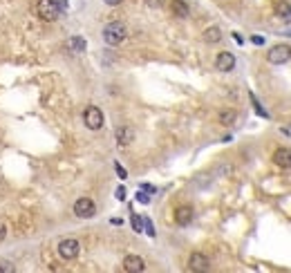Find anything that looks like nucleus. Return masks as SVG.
<instances>
[{
  "mask_svg": "<svg viewBox=\"0 0 291 273\" xmlns=\"http://www.w3.org/2000/svg\"><path fill=\"white\" fill-rule=\"evenodd\" d=\"M36 14H38L41 21L52 23L61 16V5L56 0H38V3H36Z\"/></svg>",
  "mask_w": 291,
  "mask_h": 273,
  "instance_id": "f257e3e1",
  "label": "nucleus"
},
{
  "mask_svg": "<svg viewBox=\"0 0 291 273\" xmlns=\"http://www.w3.org/2000/svg\"><path fill=\"white\" fill-rule=\"evenodd\" d=\"M128 29L123 23H110L105 25L103 29V41L108 43V45H119V43H123V38H126Z\"/></svg>",
  "mask_w": 291,
  "mask_h": 273,
  "instance_id": "f03ea898",
  "label": "nucleus"
},
{
  "mask_svg": "<svg viewBox=\"0 0 291 273\" xmlns=\"http://www.w3.org/2000/svg\"><path fill=\"white\" fill-rule=\"evenodd\" d=\"M83 121L90 130H101L103 128V112L96 108V105H88L83 112Z\"/></svg>",
  "mask_w": 291,
  "mask_h": 273,
  "instance_id": "7ed1b4c3",
  "label": "nucleus"
},
{
  "mask_svg": "<svg viewBox=\"0 0 291 273\" xmlns=\"http://www.w3.org/2000/svg\"><path fill=\"white\" fill-rule=\"evenodd\" d=\"M289 59H291V47L289 45H276V47H271L269 54H267V61L271 65H282V63H287Z\"/></svg>",
  "mask_w": 291,
  "mask_h": 273,
  "instance_id": "20e7f679",
  "label": "nucleus"
},
{
  "mask_svg": "<svg viewBox=\"0 0 291 273\" xmlns=\"http://www.w3.org/2000/svg\"><path fill=\"white\" fill-rule=\"evenodd\" d=\"M94 213H96V206L92 200H88V197H81V200L74 202V215L76 217L88 220V217H94Z\"/></svg>",
  "mask_w": 291,
  "mask_h": 273,
  "instance_id": "39448f33",
  "label": "nucleus"
},
{
  "mask_svg": "<svg viewBox=\"0 0 291 273\" xmlns=\"http://www.w3.org/2000/svg\"><path fill=\"white\" fill-rule=\"evenodd\" d=\"M79 251H81V244H79L76 240H72V238H67L59 244V256L63 260H74L79 256Z\"/></svg>",
  "mask_w": 291,
  "mask_h": 273,
  "instance_id": "423d86ee",
  "label": "nucleus"
},
{
  "mask_svg": "<svg viewBox=\"0 0 291 273\" xmlns=\"http://www.w3.org/2000/svg\"><path fill=\"white\" fill-rule=\"evenodd\" d=\"M215 67H218L220 72H231L235 67V56L231 52H220L218 59H215Z\"/></svg>",
  "mask_w": 291,
  "mask_h": 273,
  "instance_id": "0eeeda50",
  "label": "nucleus"
},
{
  "mask_svg": "<svg viewBox=\"0 0 291 273\" xmlns=\"http://www.w3.org/2000/svg\"><path fill=\"white\" fill-rule=\"evenodd\" d=\"M123 269L128 273H141V271H146V262H144V258H139V256H128L123 260Z\"/></svg>",
  "mask_w": 291,
  "mask_h": 273,
  "instance_id": "6e6552de",
  "label": "nucleus"
},
{
  "mask_svg": "<svg viewBox=\"0 0 291 273\" xmlns=\"http://www.w3.org/2000/svg\"><path fill=\"white\" fill-rule=\"evenodd\" d=\"M134 139V130L130 126H119L117 128V144L119 146H130Z\"/></svg>",
  "mask_w": 291,
  "mask_h": 273,
  "instance_id": "1a4fd4ad",
  "label": "nucleus"
},
{
  "mask_svg": "<svg viewBox=\"0 0 291 273\" xmlns=\"http://www.w3.org/2000/svg\"><path fill=\"white\" fill-rule=\"evenodd\" d=\"M190 271H208V258L204 253H193L188 260Z\"/></svg>",
  "mask_w": 291,
  "mask_h": 273,
  "instance_id": "9d476101",
  "label": "nucleus"
},
{
  "mask_svg": "<svg viewBox=\"0 0 291 273\" xmlns=\"http://www.w3.org/2000/svg\"><path fill=\"white\" fill-rule=\"evenodd\" d=\"M175 222L179 226H188L193 222V208L190 206H179L175 210Z\"/></svg>",
  "mask_w": 291,
  "mask_h": 273,
  "instance_id": "9b49d317",
  "label": "nucleus"
},
{
  "mask_svg": "<svg viewBox=\"0 0 291 273\" xmlns=\"http://www.w3.org/2000/svg\"><path fill=\"white\" fill-rule=\"evenodd\" d=\"M274 161L280 168H291V150L289 148H278L274 152Z\"/></svg>",
  "mask_w": 291,
  "mask_h": 273,
  "instance_id": "f8f14e48",
  "label": "nucleus"
},
{
  "mask_svg": "<svg viewBox=\"0 0 291 273\" xmlns=\"http://www.w3.org/2000/svg\"><path fill=\"white\" fill-rule=\"evenodd\" d=\"M85 47H88V43H85L81 36H72V38L67 41V49H70L72 54H81V52H85Z\"/></svg>",
  "mask_w": 291,
  "mask_h": 273,
  "instance_id": "ddd939ff",
  "label": "nucleus"
},
{
  "mask_svg": "<svg viewBox=\"0 0 291 273\" xmlns=\"http://www.w3.org/2000/svg\"><path fill=\"white\" fill-rule=\"evenodd\" d=\"M274 11H276V16H278V18H282V21H289V18H291V5H289V3H284V0L276 3Z\"/></svg>",
  "mask_w": 291,
  "mask_h": 273,
  "instance_id": "4468645a",
  "label": "nucleus"
},
{
  "mask_svg": "<svg viewBox=\"0 0 291 273\" xmlns=\"http://www.w3.org/2000/svg\"><path fill=\"white\" fill-rule=\"evenodd\" d=\"M170 7H172V14H175L177 18H186L188 16V5L184 3V0H172Z\"/></svg>",
  "mask_w": 291,
  "mask_h": 273,
  "instance_id": "2eb2a0df",
  "label": "nucleus"
},
{
  "mask_svg": "<svg viewBox=\"0 0 291 273\" xmlns=\"http://www.w3.org/2000/svg\"><path fill=\"white\" fill-rule=\"evenodd\" d=\"M220 38H222L220 27H208L206 32H204V41H206V43H218Z\"/></svg>",
  "mask_w": 291,
  "mask_h": 273,
  "instance_id": "dca6fc26",
  "label": "nucleus"
},
{
  "mask_svg": "<svg viewBox=\"0 0 291 273\" xmlns=\"http://www.w3.org/2000/svg\"><path fill=\"white\" fill-rule=\"evenodd\" d=\"M235 116H238V114H235L233 110H226V112H222V114H220V121L224 123V126H231V123L235 121Z\"/></svg>",
  "mask_w": 291,
  "mask_h": 273,
  "instance_id": "f3484780",
  "label": "nucleus"
},
{
  "mask_svg": "<svg viewBox=\"0 0 291 273\" xmlns=\"http://www.w3.org/2000/svg\"><path fill=\"white\" fill-rule=\"evenodd\" d=\"M11 273L14 271V266H11V262H7V260H0V273Z\"/></svg>",
  "mask_w": 291,
  "mask_h": 273,
  "instance_id": "a211bd4d",
  "label": "nucleus"
},
{
  "mask_svg": "<svg viewBox=\"0 0 291 273\" xmlns=\"http://www.w3.org/2000/svg\"><path fill=\"white\" fill-rule=\"evenodd\" d=\"M132 226H134V231H144V220H141V217H137V215H132Z\"/></svg>",
  "mask_w": 291,
  "mask_h": 273,
  "instance_id": "6ab92c4d",
  "label": "nucleus"
},
{
  "mask_svg": "<svg viewBox=\"0 0 291 273\" xmlns=\"http://www.w3.org/2000/svg\"><path fill=\"white\" fill-rule=\"evenodd\" d=\"M146 5L148 7H152V9H157V7H162L164 5V0H146Z\"/></svg>",
  "mask_w": 291,
  "mask_h": 273,
  "instance_id": "aec40b11",
  "label": "nucleus"
},
{
  "mask_svg": "<svg viewBox=\"0 0 291 273\" xmlns=\"http://www.w3.org/2000/svg\"><path fill=\"white\" fill-rule=\"evenodd\" d=\"M114 168H117V172H119V177H121V179H126V177H128V175H126V170H123L119 164H114Z\"/></svg>",
  "mask_w": 291,
  "mask_h": 273,
  "instance_id": "412c9836",
  "label": "nucleus"
},
{
  "mask_svg": "<svg viewBox=\"0 0 291 273\" xmlns=\"http://www.w3.org/2000/svg\"><path fill=\"white\" fill-rule=\"evenodd\" d=\"M5 235H7V226H5V224H0V242L5 240Z\"/></svg>",
  "mask_w": 291,
  "mask_h": 273,
  "instance_id": "4be33fe9",
  "label": "nucleus"
},
{
  "mask_svg": "<svg viewBox=\"0 0 291 273\" xmlns=\"http://www.w3.org/2000/svg\"><path fill=\"white\" fill-rule=\"evenodd\" d=\"M103 3H105V5H112V7H117V5H121L123 0H103Z\"/></svg>",
  "mask_w": 291,
  "mask_h": 273,
  "instance_id": "5701e85b",
  "label": "nucleus"
},
{
  "mask_svg": "<svg viewBox=\"0 0 291 273\" xmlns=\"http://www.w3.org/2000/svg\"><path fill=\"white\" fill-rule=\"evenodd\" d=\"M117 197H119V200H126V188H119V190H117Z\"/></svg>",
  "mask_w": 291,
  "mask_h": 273,
  "instance_id": "b1692460",
  "label": "nucleus"
},
{
  "mask_svg": "<svg viewBox=\"0 0 291 273\" xmlns=\"http://www.w3.org/2000/svg\"><path fill=\"white\" fill-rule=\"evenodd\" d=\"M137 200H139V202H144V204H146V202H148V195H144V193H139V195H137Z\"/></svg>",
  "mask_w": 291,
  "mask_h": 273,
  "instance_id": "393cba45",
  "label": "nucleus"
},
{
  "mask_svg": "<svg viewBox=\"0 0 291 273\" xmlns=\"http://www.w3.org/2000/svg\"><path fill=\"white\" fill-rule=\"evenodd\" d=\"M253 43H256V45H262V43H264V41H262V38H260V36H253Z\"/></svg>",
  "mask_w": 291,
  "mask_h": 273,
  "instance_id": "a878e982",
  "label": "nucleus"
},
{
  "mask_svg": "<svg viewBox=\"0 0 291 273\" xmlns=\"http://www.w3.org/2000/svg\"><path fill=\"white\" fill-rule=\"evenodd\" d=\"M284 34H287V36H291V29H289V32H284Z\"/></svg>",
  "mask_w": 291,
  "mask_h": 273,
  "instance_id": "bb28decb",
  "label": "nucleus"
}]
</instances>
